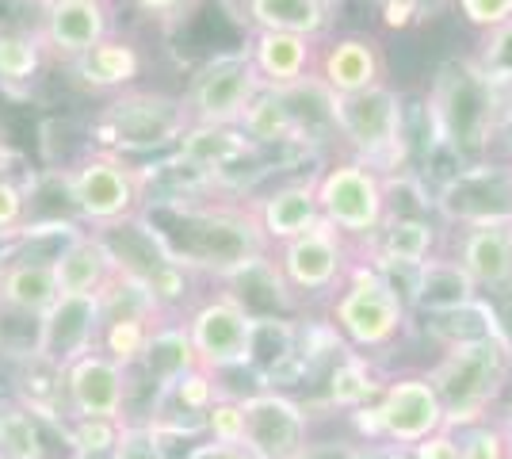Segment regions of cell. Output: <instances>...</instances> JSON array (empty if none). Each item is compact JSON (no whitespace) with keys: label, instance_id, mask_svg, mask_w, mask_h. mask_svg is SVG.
Instances as JSON below:
<instances>
[{"label":"cell","instance_id":"6da1fadb","mask_svg":"<svg viewBox=\"0 0 512 459\" xmlns=\"http://www.w3.org/2000/svg\"><path fill=\"white\" fill-rule=\"evenodd\" d=\"M62 192L77 226L111 234L142 219L150 203V173L123 153L88 146L62 169Z\"/></svg>","mask_w":512,"mask_h":459},{"label":"cell","instance_id":"7a4b0ae2","mask_svg":"<svg viewBox=\"0 0 512 459\" xmlns=\"http://www.w3.org/2000/svg\"><path fill=\"white\" fill-rule=\"evenodd\" d=\"M188 127L192 119H188L180 92L134 85L100 104V111L88 123V138L96 150L123 153L134 161L142 153L176 150Z\"/></svg>","mask_w":512,"mask_h":459},{"label":"cell","instance_id":"3957f363","mask_svg":"<svg viewBox=\"0 0 512 459\" xmlns=\"http://www.w3.org/2000/svg\"><path fill=\"white\" fill-rule=\"evenodd\" d=\"M425 108L440 146L455 150V157H463V161H482L493 146L505 104L482 81L474 62H448L436 69Z\"/></svg>","mask_w":512,"mask_h":459},{"label":"cell","instance_id":"277c9868","mask_svg":"<svg viewBox=\"0 0 512 459\" xmlns=\"http://www.w3.org/2000/svg\"><path fill=\"white\" fill-rule=\"evenodd\" d=\"M329 123L348 157H360L386 176H394V169L402 173L409 157V119L406 96L390 81L356 96H329Z\"/></svg>","mask_w":512,"mask_h":459},{"label":"cell","instance_id":"5b68a950","mask_svg":"<svg viewBox=\"0 0 512 459\" xmlns=\"http://www.w3.org/2000/svg\"><path fill=\"white\" fill-rule=\"evenodd\" d=\"M318 211L329 230H337L356 253H363L390 215V176L360 157H333L314 169Z\"/></svg>","mask_w":512,"mask_h":459},{"label":"cell","instance_id":"8992f818","mask_svg":"<svg viewBox=\"0 0 512 459\" xmlns=\"http://www.w3.org/2000/svg\"><path fill=\"white\" fill-rule=\"evenodd\" d=\"M512 349L501 337L451 345L444 360L428 372L444 406V425H474L482 410L501 394L509 379Z\"/></svg>","mask_w":512,"mask_h":459},{"label":"cell","instance_id":"52a82bcc","mask_svg":"<svg viewBox=\"0 0 512 459\" xmlns=\"http://www.w3.org/2000/svg\"><path fill=\"white\" fill-rule=\"evenodd\" d=\"M329 318H333V329H341L352 345H360V349H386L406 329L409 310L379 276V268L367 257H356V261L348 264L341 287L333 291Z\"/></svg>","mask_w":512,"mask_h":459},{"label":"cell","instance_id":"ba28073f","mask_svg":"<svg viewBox=\"0 0 512 459\" xmlns=\"http://www.w3.org/2000/svg\"><path fill=\"white\" fill-rule=\"evenodd\" d=\"M264 92L249 58V46L218 50L192 69L188 85L180 92L192 127H241L245 111Z\"/></svg>","mask_w":512,"mask_h":459},{"label":"cell","instance_id":"9c48e42d","mask_svg":"<svg viewBox=\"0 0 512 459\" xmlns=\"http://www.w3.org/2000/svg\"><path fill=\"white\" fill-rule=\"evenodd\" d=\"M188 341H192L195 364L203 372L222 375L234 368H249V337H253V314L234 299V291L214 295L188 314Z\"/></svg>","mask_w":512,"mask_h":459},{"label":"cell","instance_id":"30bf717a","mask_svg":"<svg viewBox=\"0 0 512 459\" xmlns=\"http://www.w3.org/2000/svg\"><path fill=\"white\" fill-rule=\"evenodd\" d=\"M356 261V249L329 230L325 222H318L314 230H306L302 238H291L276 245V268L283 276L287 291L299 295H333L341 287L348 264Z\"/></svg>","mask_w":512,"mask_h":459},{"label":"cell","instance_id":"8fae6325","mask_svg":"<svg viewBox=\"0 0 512 459\" xmlns=\"http://www.w3.org/2000/svg\"><path fill=\"white\" fill-rule=\"evenodd\" d=\"M241 448L253 459H299L306 452V410L279 391L241 398Z\"/></svg>","mask_w":512,"mask_h":459},{"label":"cell","instance_id":"7c38bea8","mask_svg":"<svg viewBox=\"0 0 512 459\" xmlns=\"http://www.w3.org/2000/svg\"><path fill=\"white\" fill-rule=\"evenodd\" d=\"M100 295H58V303L35 322V345L31 356H39L54 368H69L100 345Z\"/></svg>","mask_w":512,"mask_h":459},{"label":"cell","instance_id":"4fadbf2b","mask_svg":"<svg viewBox=\"0 0 512 459\" xmlns=\"http://www.w3.org/2000/svg\"><path fill=\"white\" fill-rule=\"evenodd\" d=\"M386 46L379 35L367 31H344V35H329L318 46V66H314V81H318L329 96H356L375 85H386Z\"/></svg>","mask_w":512,"mask_h":459},{"label":"cell","instance_id":"5bb4252c","mask_svg":"<svg viewBox=\"0 0 512 459\" xmlns=\"http://www.w3.org/2000/svg\"><path fill=\"white\" fill-rule=\"evenodd\" d=\"M35 27L50 62L69 66L115 35V0H46Z\"/></svg>","mask_w":512,"mask_h":459},{"label":"cell","instance_id":"9a60e30c","mask_svg":"<svg viewBox=\"0 0 512 459\" xmlns=\"http://www.w3.org/2000/svg\"><path fill=\"white\" fill-rule=\"evenodd\" d=\"M65 406L85 421H123L127 414V368L92 349L65 368Z\"/></svg>","mask_w":512,"mask_h":459},{"label":"cell","instance_id":"2e32d148","mask_svg":"<svg viewBox=\"0 0 512 459\" xmlns=\"http://www.w3.org/2000/svg\"><path fill=\"white\" fill-rule=\"evenodd\" d=\"M448 257L459 261V268L467 272L478 295L482 291H505L512 287V219H490V222H467L455 226Z\"/></svg>","mask_w":512,"mask_h":459},{"label":"cell","instance_id":"e0dca14e","mask_svg":"<svg viewBox=\"0 0 512 459\" xmlns=\"http://www.w3.org/2000/svg\"><path fill=\"white\" fill-rule=\"evenodd\" d=\"M379 421L383 437L398 444H417L444 429V406L428 375H402L386 383L383 402H379Z\"/></svg>","mask_w":512,"mask_h":459},{"label":"cell","instance_id":"ac0fdd59","mask_svg":"<svg viewBox=\"0 0 512 459\" xmlns=\"http://www.w3.org/2000/svg\"><path fill=\"white\" fill-rule=\"evenodd\" d=\"M249 211H253L256 226H260V234L268 241V249L291 238H302L306 230H314L321 222L314 173L291 176V180H279L272 188H264L249 203Z\"/></svg>","mask_w":512,"mask_h":459},{"label":"cell","instance_id":"d6986e66","mask_svg":"<svg viewBox=\"0 0 512 459\" xmlns=\"http://www.w3.org/2000/svg\"><path fill=\"white\" fill-rule=\"evenodd\" d=\"M69 73V81L85 92H96V96H119L142 81V69H146V58L138 43L130 35H107L104 43H96L88 54H81L77 62L62 66Z\"/></svg>","mask_w":512,"mask_h":459},{"label":"cell","instance_id":"ffe728a7","mask_svg":"<svg viewBox=\"0 0 512 459\" xmlns=\"http://www.w3.org/2000/svg\"><path fill=\"white\" fill-rule=\"evenodd\" d=\"M249 58L260 85L272 92H291L306 85L318 66V46L299 35H276V31H249Z\"/></svg>","mask_w":512,"mask_h":459},{"label":"cell","instance_id":"44dd1931","mask_svg":"<svg viewBox=\"0 0 512 459\" xmlns=\"http://www.w3.org/2000/svg\"><path fill=\"white\" fill-rule=\"evenodd\" d=\"M50 264H54V280L62 295H100L119 276V261L111 245L104 241V234H92V230L73 234Z\"/></svg>","mask_w":512,"mask_h":459},{"label":"cell","instance_id":"7402d4cb","mask_svg":"<svg viewBox=\"0 0 512 459\" xmlns=\"http://www.w3.org/2000/svg\"><path fill=\"white\" fill-rule=\"evenodd\" d=\"M241 12L249 20V31L299 35L310 43H325L337 20L333 0H245Z\"/></svg>","mask_w":512,"mask_h":459},{"label":"cell","instance_id":"603a6c76","mask_svg":"<svg viewBox=\"0 0 512 459\" xmlns=\"http://www.w3.org/2000/svg\"><path fill=\"white\" fill-rule=\"evenodd\" d=\"M58 280L54 264L35 257H8L0 261V306L16 318L39 322L50 306L58 303Z\"/></svg>","mask_w":512,"mask_h":459},{"label":"cell","instance_id":"cb8c5ba5","mask_svg":"<svg viewBox=\"0 0 512 459\" xmlns=\"http://www.w3.org/2000/svg\"><path fill=\"white\" fill-rule=\"evenodd\" d=\"M440 226L428 215H413V211H390L383 222V230L375 234V241L356 253V257H371V261H394V264H425L428 257H436L440 249Z\"/></svg>","mask_w":512,"mask_h":459},{"label":"cell","instance_id":"d4e9b609","mask_svg":"<svg viewBox=\"0 0 512 459\" xmlns=\"http://www.w3.org/2000/svg\"><path fill=\"white\" fill-rule=\"evenodd\" d=\"M253 150L256 146L245 138L241 127H188L180 146H176V157L192 176L214 184L226 169H234L237 161L249 157Z\"/></svg>","mask_w":512,"mask_h":459},{"label":"cell","instance_id":"484cf974","mask_svg":"<svg viewBox=\"0 0 512 459\" xmlns=\"http://www.w3.org/2000/svg\"><path fill=\"white\" fill-rule=\"evenodd\" d=\"M474 299H478V287H474V280L459 268L455 257L436 253V257H428V261L421 264L413 310H421V314H448V310L470 306Z\"/></svg>","mask_w":512,"mask_h":459},{"label":"cell","instance_id":"4316f807","mask_svg":"<svg viewBox=\"0 0 512 459\" xmlns=\"http://www.w3.org/2000/svg\"><path fill=\"white\" fill-rule=\"evenodd\" d=\"M302 127L306 123H302V115L291 104V92H272V88H264L249 104L245 119H241V131H245V138L253 142L256 150L302 142Z\"/></svg>","mask_w":512,"mask_h":459},{"label":"cell","instance_id":"83f0119b","mask_svg":"<svg viewBox=\"0 0 512 459\" xmlns=\"http://www.w3.org/2000/svg\"><path fill=\"white\" fill-rule=\"evenodd\" d=\"M134 368H142L161 391H169L180 375H188L199 368V364H195L192 341H188V329L184 326H153L146 356H142V364H134Z\"/></svg>","mask_w":512,"mask_h":459},{"label":"cell","instance_id":"f1b7e54d","mask_svg":"<svg viewBox=\"0 0 512 459\" xmlns=\"http://www.w3.org/2000/svg\"><path fill=\"white\" fill-rule=\"evenodd\" d=\"M46 62H50V54L39 39V27H0V85H35Z\"/></svg>","mask_w":512,"mask_h":459},{"label":"cell","instance_id":"f546056e","mask_svg":"<svg viewBox=\"0 0 512 459\" xmlns=\"http://www.w3.org/2000/svg\"><path fill=\"white\" fill-rule=\"evenodd\" d=\"M299 329L283 322L276 314L253 318V337H249V368L256 375H279L287 364L299 360Z\"/></svg>","mask_w":512,"mask_h":459},{"label":"cell","instance_id":"4dcf8cb0","mask_svg":"<svg viewBox=\"0 0 512 459\" xmlns=\"http://www.w3.org/2000/svg\"><path fill=\"white\" fill-rule=\"evenodd\" d=\"M0 459H46L43 421L23 402H0Z\"/></svg>","mask_w":512,"mask_h":459},{"label":"cell","instance_id":"1f68e13d","mask_svg":"<svg viewBox=\"0 0 512 459\" xmlns=\"http://www.w3.org/2000/svg\"><path fill=\"white\" fill-rule=\"evenodd\" d=\"M153 326H157L153 318L104 322V326H100V345H96V349L104 352V356H111L119 368H134V364H142V356H146Z\"/></svg>","mask_w":512,"mask_h":459},{"label":"cell","instance_id":"d6a6232c","mask_svg":"<svg viewBox=\"0 0 512 459\" xmlns=\"http://www.w3.org/2000/svg\"><path fill=\"white\" fill-rule=\"evenodd\" d=\"M375 391H379V383L367 375V364H363L360 356H344V360L333 364V372H329V398L337 406H356L360 410Z\"/></svg>","mask_w":512,"mask_h":459},{"label":"cell","instance_id":"836d02e7","mask_svg":"<svg viewBox=\"0 0 512 459\" xmlns=\"http://www.w3.org/2000/svg\"><path fill=\"white\" fill-rule=\"evenodd\" d=\"M448 4L451 12L467 23L470 31H478L482 39L512 23V0H448Z\"/></svg>","mask_w":512,"mask_h":459},{"label":"cell","instance_id":"e575fe53","mask_svg":"<svg viewBox=\"0 0 512 459\" xmlns=\"http://www.w3.org/2000/svg\"><path fill=\"white\" fill-rule=\"evenodd\" d=\"M27 226V188L16 176L0 173V238L12 241Z\"/></svg>","mask_w":512,"mask_h":459},{"label":"cell","instance_id":"d590c367","mask_svg":"<svg viewBox=\"0 0 512 459\" xmlns=\"http://www.w3.org/2000/svg\"><path fill=\"white\" fill-rule=\"evenodd\" d=\"M111 459H169L161 433H153L150 425H119V440L111 448Z\"/></svg>","mask_w":512,"mask_h":459},{"label":"cell","instance_id":"8d00e7d4","mask_svg":"<svg viewBox=\"0 0 512 459\" xmlns=\"http://www.w3.org/2000/svg\"><path fill=\"white\" fill-rule=\"evenodd\" d=\"M69 440H73L77 456L111 452V448H115V440H119V421H85V417H73Z\"/></svg>","mask_w":512,"mask_h":459},{"label":"cell","instance_id":"74e56055","mask_svg":"<svg viewBox=\"0 0 512 459\" xmlns=\"http://www.w3.org/2000/svg\"><path fill=\"white\" fill-rule=\"evenodd\" d=\"M459 459H505V433L490 425H467L459 440Z\"/></svg>","mask_w":512,"mask_h":459},{"label":"cell","instance_id":"f35d334b","mask_svg":"<svg viewBox=\"0 0 512 459\" xmlns=\"http://www.w3.org/2000/svg\"><path fill=\"white\" fill-rule=\"evenodd\" d=\"M199 0H127L130 12H138L150 23H176L192 12Z\"/></svg>","mask_w":512,"mask_h":459},{"label":"cell","instance_id":"ab89813d","mask_svg":"<svg viewBox=\"0 0 512 459\" xmlns=\"http://www.w3.org/2000/svg\"><path fill=\"white\" fill-rule=\"evenodd\" d=\"M207 429L214 433V440L241 444V402H214L207 410Z\"/></svg>","mask_w":512,"mask_h":459},{"label":"cell","instance_id":"60d3db41","mask_svg":"<svg viewBox=\"0 0 512 459\" xmlns=\"http://www.w3.org/2000/svg\"><path fill=\"white\" fill-rule=\"evenodd\" d=\"M379 16L390 31H406L428 16V0H379Z\"/></svg>","mask_w":512,"mask_h":459},{"label":"cell","instance_id":"b9f144b4","mask_svg":"<svg viewBox=\"0 0 512 459\" xmlns=\"http://www.w3.org/2000/svg\"><path fill=\"white\" fill-rule=\"evenodd\" d=\"M413 459H459V440H451L448 433H432L413 444Z\"/></svg>","mask_w":512,"mask_h":459},{"label":"cell","instance_id":"7bdbcfd3","mask_svg":"<svg viewBox=\"0 0 512 459\" xmlns=\"http://www.w3.org/2000/svg\"><path fill=\"white\" fill-rule=\"evenodd\" d=\"M184 459H253L241 444H226V440H211V444H199Z\"/></svg>","mask_w":512,"mask_h":459},{"label":"cell","instance_id":"ee69618b","mask_svg":"<svg viewBox=\"0 0 512 459\" xmlns=\"http://www.w3.org/2000/svg\"><path fill=\"white\" fill-rule=\"evenodd\" d=\"M43 4H46V0H43Z\"/></svg>","mask_w":512,"mask_h":459}]
</instances>
